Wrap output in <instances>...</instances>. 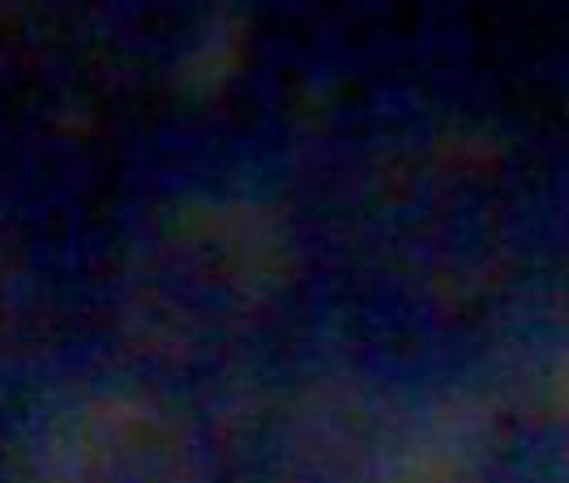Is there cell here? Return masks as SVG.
I'll return each instance as SVG.
<instances>
[{"instance_id": "6da1fadb", "label": "cell", "mask_w": 569, "mask_h": 483, "mask_svg": "<svg viewBox=\"0 0 569 483\" xmlns=\"http://www.w3.org/2000/svg\"><path fill=\"white\" fill-rule=\"evenodd\" d=\"M492 415L467 394L326 372L257 411L231 483H485Z\"/></svg>"}, {"instance_id": "7a4b0ae2", "label": "cell", "mask_w": 569, "mask_h": 483, "mask_svg": "<svg viewBox=\"0 0 569 483\" xmlns=\"http://www.w3.org/2000/svg\"><path fill=\"white\" fill-rule=\"evenodd\" d=\"M283 274L287 240L266 205L189 201L133 253L124 309L154 346L198 351L253 325L274 304Z\"/></svg>"}, {"instance_id": "3957f363", "label": "cell", "mask_w": 569, "mask_h": 483, "mask_svg": "<svg viewBox=\"0 0 569 483\" xmlns=\"http://www.w3.org/2000/svg\"><path fill=\"white\" fill-rule=\"evenodd\" d=\"M4 483H214L193 424L129 385H90L52 399L9 462Z\"/></svg>"}]
</instances>
